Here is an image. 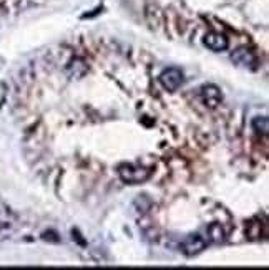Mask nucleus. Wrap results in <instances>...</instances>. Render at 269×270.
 Here are the masks:
<instances>
[{
	"label": "nucleus",
	"instance_id": "1",
	"mask_svg": "<svg viewBox=\"0 0 269 270\" xmlns=\"http://www.w3.org/2000/svg\"><path fill=\"white\" fill-rule=\"evenodd\" d=\"M118 174L123 182H128V184H140V182L148 181V177L151 176L150 169L146 168H136V166H120Z\"/></svg>",
	"mask_w": 269,
	"mask_h": 270
},
{
	"label": "nucleus",
	"instance_id": "2",
	"mask_svg": "<svg viewBox=\"0 0 269 270\" xmlns=\"http://www.w3.org/2000/svg\"><path fill=\"white\" fill-rule=\"evenodd\" d=\"M160 83L163 85L164 90L176 91L181 85H183V72L176 67H170V68L163 70L161 75H160Z\"/></svg>",
	"mask_w": 269,
	"mask_h": 270
},
{
	"label": "nucleus",
	"instance_id": "3",
	"mask_svg": "<svg viewBox=\"0 0 269 270\" xmlns=\"http://www.w3.org/2000/svg\"><path fill=\"white\" fill-rule=\"evenodd\" d=\"M205 247H206V239L205 237H201L199 234H189V236H186L183 241H181L180 249L185 255L193 257V255L199 254V252L205 249Z\"/></svg>",
	"mask_w": 269,
	"mask_h": 270
},
{
	"label": "nucleus",
	"instance_id": "4",
	"mask_svg": "<svg viewBox=\"0 0 269 270\" xmlns=\"http://www.w3.org/2000/svg\"><path fill=\"white\" fill-rule=\"evenodd\" d=\"M203 43H205L211 51H224V50H228V47H229L226 35H223L219 32H208L205 35V38H203Z\"/></svg>",
	"mask_w": 269,
	"mask_h": 270
},
{
	"label": "nucleus",
	"instance_id": "5",
	"mask_svg": "<svg viewBox=\"0 0 269 270\" xmlns=\"http://www.w3.org/2000/svg\"><path fill=\"white\" fill-rule=\"evenodd\" d=\"M201 99L208 108H216L223 101V93L216 85H205L201 88Z\"/></svg>",
	"mask_w": 269,
	"mask_h": 270
},
{
	"label": "nucleus",
	"instance_id": "6",
	"mask_svg": "<svg viewBox=\"0 0 269 270\" xmlns=\"http://www.w3.org/2000/svg\"><path fill=\"white\" fill-rule=\"evenodd\" d=\"M233 62L241 65V67H253L256 63V56L253 55V51H249L248 49H240L236 50L234 53L231 55Z\"/></svg>",
	"mask_w": 269,
	"mask_h": 270
},
{
	"label": "nucleus",
	"instance_id": "7",
	"mask_svg": "<svg viewBox=\"0 0 269 270\" xmlns=\"http://www.w3.org/2000/svg\"><path fill=\"white\" fill-rule=\"evenodd\" d=\"M208 237H210L211 242H223L224 241V230H223V227H221V224L213 222L210 227H208Z\"/></svg>",
	"mask_w": 269,
	"mask_h": 270
},
{
	"label": "nucleus",
	"instance_id": "8",
	"mask_svg": "<svg viewBox=\"0 0 269 270\" xmlns=\"http://www.w3.org/2000/svg\"><path fill=\"white\" fill-rule=\"evenodd\" d=\"M253 129L256 133H263L268 134L269 131V121L266 116H258V118L253 120Z\"/></svg>",
	"mask_w": 269,
	"mask_h": 270
}]
</instances>
